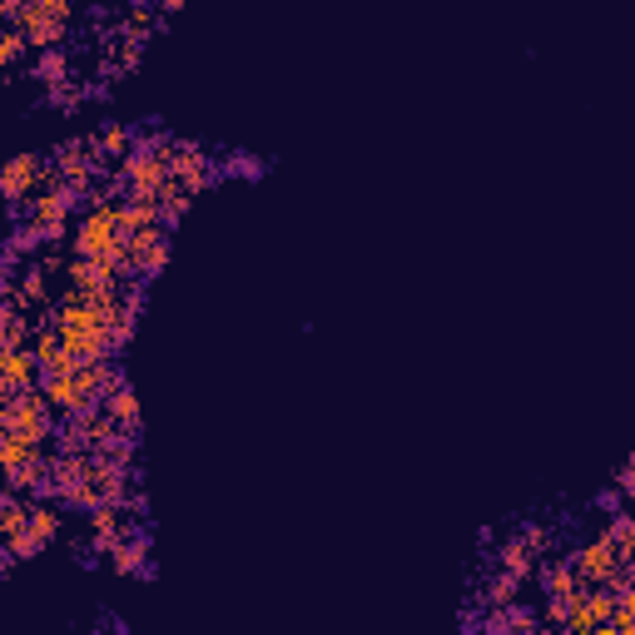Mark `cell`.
<instances>
[{
    "instance_id": "6da1fadb",
    "label": "cell",
    "mask_w": 635,
    "mask_h": 635,
    "mask_svg": "<svg viewBox=\"0 0 635 635\" xmlns=\"http://www.w3.org/2000/svg\"><path fill=\"white\" fill-rule=\"evenodd\" d=\"M0 427H5V432H25V437H35V442L60 437L55 402H50L40 387H30V392H20V397H5V402H0Z\"/></svg>"
},
{
    "instance_id": "7a4b0ae2",
    "label": "cell",
    "mask_w": 635,
    "mask_h": 635,
    "mask_svg": "<svg viewBox=\"0 0 635 635\" xmlns=\"http://www.w3.org/2000/svg\"><path fill=\"white\" fill-rule=\"evenodd\" d=\"M70 209H75V194H70V189H50V194H35V199L25 204V219L40 229L45 244H60L65 229H70Z\"/></svg>"
},
{
    "instance_id": "3957f363",
    "label": "cell",
    "mask_w": 635,
    "mask_h": 635,
    "mask_svg": "<svg viewBox=\"0 0 635 635\" xmlns=\"http://www.w3.org/2000/svg\"><path fill=\"white\" fill-rule=\"evenodd\" d=\"M40 169L45 159L40 154H15L5 164V199H10V219H25V204L40 194Z\"/></svg>"
},
{
    "instance_id": "277c9868",
    "label": "cell",
    "mask_w": 635,
    "mask_h": 635,
    "mask_svg": "<svg viewBox=\"0 0 635 635\" xmlns=\"http://www.w3.org/2000/svg\"><path fill=\"white\" fill-rule=\"evenodd\" d=\"M571 561H576V571H581V581H586V586H606V581L626 566V556L616 551V541H611L606 531H601L596 541H586Z\"/></svg>"
},
{
    "instance_id": "5b68a950",
    "label": "cell",
    "mask_w": 635,
    "mask_h": 635,
    "mask_svg": "<svg viewBox=\"0 0 635 635\" xmlns=\"http://www.w3.org/2000/svg\"><path fill=\"white\" fill-rule=\"evenodd\" d=\"M40 378H45V368L30 348H0V392L5 397H20V392L40 387Z\"/></svg>"
},
{
    "instance_id": "8992f818",
    "label": "cell",
    "mask_w": 635,
    "mask_h": 635,
    "mask_svg": "<svg viewBox=\"0 0 635 635\" xmlns=\"http://www.w3.org/2000/svg\"><path fill=\"white\" fill-rule=\"evenodd\" d=\"M20 30H25V40H30V50H55L65 35H70V20H60V15H50V10H40L35 0H25V10H20V20H15Z\"/></svg>"
},
{
    "instance_id": "52a82bcc",
    "label": "cell",
    "mask_w": 635,
    "mask_h": 635,
    "mask_svg": "<svg viewBox=\"0 0 635 635\" xmlns=\"http://www.w3.org/2000/svg\"><path fill=\"white\" fill-rule=\"evenodd\" d=\"M169 169H174V179H179L189 194H199V189H209V184H214V164H209V154H204L199 144H184V139H174Z\"/></svg>"
},
{
    "instance_id": "ba28073f",
    "label": "cell",
    "mask_w": 635,
    "mask_h": 635,
    "mask_svg": "<svg viewBox=\"0 0 635 635\" xmlns=\"http://www.w3.org/2000/svg\"><path fill=\"white\" fill-rule=\"evenodd\" d=\"M110 566L120 571V576H149V541L134 531L125 541H115L110 546Z\"/></svg>"
},
{
    "instance_id": "9c48e42d",
    "label": "cell",
    "mask_w": 635,
    "mask_h": 635,
    "mask_svg": "<svg viewBox=\"0 0 635 635\" xmlns=\"http://www.w3.org/2000/svg\"><path fill=\"white\" fill-rule=\"evenodd\" d=\"M541 586H546V596H576L586 581H581V571H576V561H546L541 566Z\"/></svg>"
},
{
    "instance_id": "30bf717a",
    "label": "cell",
    "mask_w": 635,
    "mask_h": 635,
    "mask_svg": "<svg viewBox=\"0 0 635 635\" xmlns=\"http://www.w3.org/2000/svg\"><path fill=\"white\" fill-rule=\"evenodd\" d=\"M40 447H45V442H35V437H25V432H5V437H0V467H5V472H20L25 462L40 457Z\"/></svg>"
},
{
    "instance_id": "8fae6325",
    "label": "cell",
    "mask_w": 635,
    "mask_h": 635,
    "mask_svg": "<svg viewBox=\"0 0 635 635\" xmlns=\"http://www.w3.org/2000/svg\"><path fill=\"white\" fill-rule=\"evenodd\" d=\"M497 566H502V571H511L516 581H526V576L536 571V551H531V541H526V536H511V541H502Z\"/></svg>"
},
{
    "instance_id": "7c38bea8",
    "label": "cell",
    "mask_w": 635,
    "mask_h": 635,
    "mask_svg": "<svg viewBox=\"0 0 635 635\" xmlns=\"http://www.w3.org/2000/svg\"><path fill=\"white\" fill-rule=\"evenodd\" d=\"M105 412L125 427V432H139V397H134V387L125 378L110 387V397H105Z\"/></svg>"
},
{
    "instance_id": "4fadbf2b",
    "label": "cell",
    "mask_w": 635,
    "mask_h": 635,
    "mask_svg": "<svg viewBox=\"0 0 635 635\" xmlns=\"http://www.w3.org/2000/svg\"><path fill=\"white\" fill-rule=\"evenodd\" d=\"M45 90H55V85H65L70 80V55L55 45V50H35V70H30Z\"/></svg>"
},
{
    "instance_id": "5bb4252c",
    "label": "cell",
    "mask_w": 635,
    "mask_h": 635,
    "mask_svg": "<svg viewBox=\"0 0 635 635\" xmlns=\"http://www.w3.org/2000/svg\"><path fill=\"white\" fill-rule=\"evenodd\" d=\"M30 333H35L30 313H25L20 303H5V318H0V348H30Z\"/></svg>"
},
{
    "instance_id": "9a60e30c",
    "label": "cell",
    "mask_w": 635,
    "mask_h": 635,
    "mask_svg": "<svg viewBox=\"0 0 635 635\" xmlns=\"http://www.w3.org/2000/svg\"><path fill=\"white\" fill-rule=\"evenodd\" d=\"M30 536H35L40 546H50V541L60 536V511L50 507V502H40V497L30 502Z\"/></svg>"
},
{
    "instance_id": "2e32d148",
    "label": "cell",
    "mask_w": 635,
    "mask_h": 635,
    "mask_svg": "<svg viewBox=\"0 0 635 635\" xmlns=\"http://www.w3.org/2000/svg\"><path fill=\"white\" fill-rule=\"evenodd\" d=\"M95 139H100V154H105V159H129V154H134V144H139V139H134V129H125V125H105Z\"/></svg>"
},
{
    "instance_id": "e0dca14e",
    "label": "cell",
    "mask_w": 635,
    "mask_h": 635,
    "mask_svg": "<svg viewBox=\"0 0 635 635\" xmlns=\"http://www.w3.org/2000/svg\"><path fill=\"white\" fill-rule=\"evenodd\" d=\"M159 214H164V224H179V219L189 214V189H184L179 179H169V184L159 189Z\"/></svg>"
},
{
    "instance_id": "ac0fdd59",
    "label": "cell",
    "mask_w": 635,
    "mask_h": 635,
    "mask_svg": "<svg viewBox=\"0 0 635 635\" xmlns=\"http://www.w3.org/2000/svg\"><path fill=\"white\" fill-rule=\"evenodd\" d=\"M516 591H521V581L511 576V571H497L487 586H482V596H487V606H516Z\"/></svg>"
},
{
    "instance_id": "d6986e66",
    "label": "cell",
    "mask_w": 635,
    "mask_h": 635,
    "mask_svg": "<svg viewBox=\"0 0 635 635\" xmlns=\"http://www.w3.org/2000/svg\"><path fill=\"white\" fill-rule=\"evenodd\" d=\"M30 50V40H25V30L20 25H5V35H0V65L15 75V65H20V55Z\"/></svg>"
},
{
    "instance_id": "ffe728a7",
    "label": "cell",
    "mask_w": 635,
    "mask_h": 635,
    "mask_svg": "<svg viewBox=\"0 0 635 635\" xmlns=\"http://www.w3.org/2000/svg\"><path fill=\"white\" fill-rule=\"evenodd\" d=\"M606 536L616 541V551H621L626 561H635V516H611Z\"/></svg>"
},
{
    "instance_id": "44dd1931",
    "label": "cell",
    "mask_w": 635,
    "mask_h": 635,
    "mask_svg": "<svg viewBox=\"0 0 635 635\" xmlns=\"http://www.w3.org/2000/svg\"><path fill=\"white\" fill-rule=\"evenodd\" d=\"M521 536L531 541V551H536V556H546V551H551V541H556V536H551V526H526Z\"/></svg>"
},
{
    "instance_id": "7402d4cb",
    "label": "cell",
    "mask_w": 635,
    "mask_h": 635,
    "mask_svg": "<svg viewBox=\"0 0 635 635\" xmlns=\"http://www.w3.org/2000/svg\"><path fill=\"white\" fill-rule=\"evenodd\" d=\"M40 10H50V15H60V20H70L75 15V0H35Z\"/></svg>"
},
{
    "instance_id": "603a6c76",
    "label": "cell",
    "mask_w": 635,
    "mask_h": 635,
    "mask_svg": "<svg viewBox=\"0 0 635 635\" xmlns=\"http://www.w3.org/2000/svg\"><path fill=\"white\" fill-rule=\"evenodd\" d=\"M616 487H621V492H631V497H635V457L626 462V467H621V472H616Z\"/></svg>"
},
{
    "instance_id": "cb8c5ba5",
    "label": "cell",
    "mask_w": 635,
    "mask_h": 635,
    "mask_svg": "<svg viewBox=\"0 0 635 635\" xmlns=\"http://www.w3.org/2000/svg\"><path fill=\"white\" fill-rule=\"evenodd\" d=\"M159 10H164V15H174V10H184V0H159Z\"/></svg>"
},
{
    "instance_id": "d4e9b609",
    "label": "cell",
    "mask_w": 635,
    "mask_h": 635,
    "mask_svg": "<svg viewBox=\"0 0 635 635\" xmlns=\"http://www.w3.org/2000/svg\"><path fill=\"white\" fill-rule=\"evenodd\" d=\"M626 591H635V561H631V581H626Z\"/></svg>"
},
{
    "instance_id": "484cf974",
    "label": "cell",
    "mask_w": 635,
    "mask_h": 635,
    "mask_svg": "<svg viewBox=\"0 0 635 635\" xmlns=\"http://www.w3.org/2000/svg\"><path fill=\"white\" fill-rule=\"evenodd\" d=\"M154 5H159V0H154Z\"/></svg>"
}]
</instances>
